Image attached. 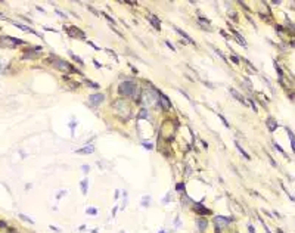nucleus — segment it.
Masks as SVG:
<instances>
[{
  "instance_id": "39448f33",
  "label": "nucleus",
  "mask_w": 295,
  "mask_h": 233,
  "mask_svg": "<svg viewBox=\"0 0 295 233\" xmlns=\"http://www.w3.org/2000/svg\"><path fill=\"white\" fill-rule=\"evenodd\" d=\"M230 94H232V96L235 98V99H238V100H239L241 103H245L244 98H242V96H241V94H239V93H238V92H236L235 89H230Z\"/></svg>"
},
{
  "instance_id": "0eeeda50",
  "label": "nucleus",
  "mask_w": 295,
  "mask_h": 233,
  "mask_svg": "<svg viewBox=\"0 0 295 233\" xmlns=\"http://www.w3.org/2000/svg\"><path fill=\"white\" fill-rule=\"evenodd\" d=\"M198 226H199V230L204 232V230L207 229V226H208V223H207L205 218H199V220H198Z\"/></svg>"
},
{
  "instance_id": "2eb2a0df",
  "label": "nucleus",
  "mask_w": 295,
  "mask_h": 233,
  "mask_svg": "<svg viewBox=\"0 0 295 233\" xmlns=\"http://www.w3.org/2000/svg\"><path fill=\"white\" fill-rule=\"evenodd\" d=\"M274 146H276V149H277V151H279V152H282V153H285V152H283V149H282V146H280V145H277V143H274Z\"/></svg>"
},
{
  "instance_id": "20e7f679",
  "label": "nucleus",
  "mask_w": 295,
  "mask_h": 233,
  "mask_svg": "<svg viewBox=\"0 0 295 233\" xmlns=\"http://www.w3.org/2000/svg\"><path fill=\"white\" fill-rule=\"evenodd\" d=\"M103 99H105V96H103L102 93H98V94H92V96L89 98V100L93 103V105H99V103L103 102Z\"/></svg>"
},
{
  "instance_id": "f8f14e48",
  "label": "nucleus",
  "mask_w": 295,
  "mask_h": 233,
  "mask_svg": "<svg viewBox=\"0 0 295 233\" xmlns=\"http://www.w3.org/2000/svg\"><path fill=\"white\" fill-rule=\"evenodd\" d=\"M204 206H201V205H195V211H198V212H201V214H210V210H202Z\"/></svg>"
},
{
  "instance_id": "ddd939ff",
  "label": "nucleus",
  "mask_w": 295,
  "mask_h": 233,
  "mask_svg": "<svg viewBox=\"0 0 295 233\" xmlns=\"http://www.w3.org/2000/svg\"><path fill=\"white\" fill-rule=\"evenodd\" d=\"M232 31H233V34H235V36H236V39H238V41H239V44H242V46H246V43H245V40L242 39V37L239 36V34H238V33H236L235 30H232Z\"/></svg>"
},
{
  "instance_id": "9b49d317",
  "label": "nucleus",
  "mask_w": 295,
  "mask_h": 233,
  "mask_svg": "<svg viewBox=\"0 0 295 233\" xmlns=\"http://www.w3.org/2000/svg\"><path fill=\"white\" fill-rule=\"evenodd\" d=\"M235 145H236V148H238V149H239V152H241V153H242V155H244V157H245V158H246V159H251V157H249V155H248V153H246V152H245V151H244V149H242V146H241V145H239V143H238V142H236V143H235Z\"/></svg>"
},
{
  "instance_id": "9d476101",
  "label": "nucleus",
  "mask_w": 295,
  "mask_h": 233,
  "mask_svg": "<svg viewBox=\"0 0 295 233\" xmlns=\"http://www.w3.org/2000/svg\"><path fill=\"white\" fill-rule=\"evenodd\" d=\"M77 152H78V153H92L93 152V146H86V148L77 151Z\"/></svg>"
},
{
  "instance_id": "f3484780",
  "label": "nucleus",
  "mask_w": 295,
  "mask_h": 233,
  "mask_svg": "<svg viewBox=\"0 0 295 233\" xmlns=\"http://www.w3.org/2000/svg\"><path fill=\"white\" fill-rule=\"evenodd\" d=\"M140 117H142V118H145V117H146V109H142V112H140Z\"/></svg>"
},
{
  "instance_id": "7ed1b4c3",
  "label": "nucleus",
  "mask_w": 295,
  "mask_h": 233,
  "mask_svg": "<svg viewBox=\"0 0 295 233\" xmlns=\"http://www.w3.org/2000/svg\"><path fill=\"white\" fill-rule=\"evenodd\" d=\"M157 96L159 98V102H161L162 108H164V109H170V106H171V105H170V100H168V98L165 96V94H162L161 92H158V93H157Z\"/></svg>"
},
{
  "instance_id": "1a4fd4ad",
  "label": "nucleus",
  "mask_w": 295,
  "mask_h": 233,
  "mask_svg": "<svg viewBox=\"0 0 295 233\" xmlns=\"http://www.w3.org/2000/svg\"><path fill=\"white\" fill-rule=\"evenodd\" d=\"M286 131H288V134H289V139H291V145H292V149H294V152H295V136H294V133L289 130V128H286Z\"/></svg>"
},
{
  "instance_id": "6e6552de",
  "label": "nucleus",
  "mask_w": 295,
  "mask_h": 233,
  "mask_svg": "<svg viewBox=\"0 0 295 233\" xmlns=\"http://www.w3.org/2000/svg\"><path fill=\"white\" fill-rule=\"evenodd\" d=\"M149 21H151V24L153 25L155 28H157V30H159V21H158V18H157V16L151 15V16H149Z\"/></svg>"
},
{
  "instance_id": "423d86ee",
  "label": "nucleus",
  "mask_w": 295,
  "mask_h": 233,
  "mask_svg": "<svg viewBox=\"0 0 295 233\" xmlns=\"http://www.w3.org/2000/svg\"><path fill=\"white\" fill-rule=\"evenodd\" d=\"M267 124H268V130H270V131H274V130H276L277 123L274 121L273 118H268V119H267Z\"/></svg>"
},
{
  "instance_id": "a211bd4d",
  "label": "nucleus",
  "mask_w": 295,
  "mask_h": 233,
  "mask_svg": "<svg viewBox=\"0 0 295 233\" xmlns=\"http://www.w3.org/2000/svg\"><path fill=\"white\" fill-rule=\"evenodd\" d=\"M9 233H15V232H13V230H11V232H9Z\"/></svg>"
},
{
  "instance_id": "f257e3e1",
  "label": "nucleus",
  "mask_w": 295,
  "mask_h": 233,
  "mask_svg": "<svg viewBox=\"0 0 295 233\" xmlns=\"http://www.w3.org/2000/svg\"><path fill=\"white\" fill-rule=\"evenodd\" d=\"M120 93L124 94V96H133V98H137L139 99V87L134 84V83H130V81H126L120 86Z\"/></svg>"
},
{
  "instance_id": "4468645a",
  "label": "nucleus",
  "mask_w": 295,
  "mask_h": 233,
  "mask_svg": "<svg viewBox=\"0 0 295 233\" xmlns=\"http://www.w3.org/2000/svg\"><path fill=\"white\" fill-rule=\"evenodd\" d=\"M177 33H179V34H181V36H183V37H185V39H186V40H187L189 43H193V40H192V39H190V37L187 36V34H186V33H183V31H181V30H179V28H177Z\"/></svg>"
},
{
  "instance_id": "dca6fc26",
  "label": "nucleus",
  "mask_w": 295,
  "mask_h": 233,
  "mask_svg": "<svg viewBox=\"0 0 295 233\" xmlns=\"http://www.w3.org/2000/svg\"><path fill=\"white\" fill-rule=\"evenodd\" d=\"M86 185H87V183H86V182H83V183H81V189H83V193H86Z\"/></svg>"
},
{
  "instance_id": "f03ea898",
  "label": "nucleus",
  "mask_w": 295,
  "mask_h": 233,
  "mask_svg": "<svg viewBox=\"0 0 295 233\" xmlns=\"http://www.w3.org/2000/svg\"><path fill=\"white\" fill-rule=\"evenodd\" d=\"M52 62H53V66H56L58 70H65V71H75L74 68L69 65L68 62H65V61H62V59H52Z\"/></svg>"
}]
</instances>
